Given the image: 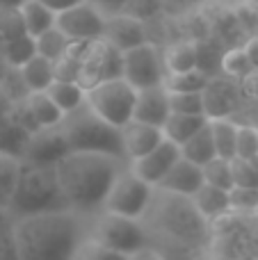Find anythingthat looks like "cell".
<instances>
[{
  "label": "cell",
  "instance_id": "obj_1",
  "mask_svg": "<svg viewBox=\"0 0 258 260\" xmlns=\"http://www.w3.org/2000/svg\"><path fill=\"white\" fill-rule=\"evenodd\" d=\"M123 167H128V162L103 153L69 151L59 157L53 171L67 210L80 217L101 212L105 197Z\"/></svg>",
  "mask_w": 258,
  "mask_h": 260
},
{
  "label": "cell",
  "instance_id": "obj_2",
  "mask_svg": "<svg viewBox=\"0 0 258 260\" xmlns=\"http://www.w3.org/2000/svg\"><path fill=\"white\" fill-rule=\"evenodd\" d=\"M87 235V224L71 210H48L16 217L12 247L16 260H73Z\"/></svg>",
  "mask_w": 258,
  "mask_h": 260
},
{
  "label": "cell",
  "instance_id": "obj_3",
  "mask_svg": "<svg viewBox=\"0 0 258 260\" xmlns=\"http://www.w3.org/2000/svg\"><path fill=\"white\" fill-rule=\"evenodd\" d=\"M142 224L149 231V240L158 238L163 242L192 249L204 240L208 221L201 219L190 199L155 189L153 201L142 217Z\"/></svg>",
  "mask_w": 258,
  "mask_h": 260
},
{
  "label": "cell",
  "instance_id": "obj_4",
  "mask_svg": "<svg viewBox=\"0 0 258 260\" xmlns=\"http://www.w3.org/2000/svg\"><path fill=\"white\" fill-rule=\"evenodd\" d=\"M59 133H62L64 142H67L69 151L76 153H103V155H112L126 162L121 146V133L117 128L108 126L103 119H99L87 103L78 108L76 112L67 114L59 123Z\"/></svg>",
  "mask_w": 258,
  "mask_h": 260
},
{
  "label": "cell",
  "instance_id": "obj_5",
  "mask_svg": "<svg viewBox=\"0 0 258 260\" xmlns=\"http://www.w3.org/2000/svg\"><path fill=\"white\" fill-rule=\"evenodd\" d=\"M9 210L16 212V217L37 215V212L48 210H67L57 187V180H55L53 167L23 165L21 180H18V187Z\"/></svg>",
  "mask_w": 258,
  "mask_h": 260
},
{
  "label": "cell",
  "instance_id": "obj_6",
  "mask_svg": "<svg viewBox=\"0 0 258 260\" xmlns=\"http://www.w3.org/2000/svg\"><path fill=\"white\" fill-rule=\"evenodd\" d=\"M87 240L101 244L105 249H112L123 256H133L135 251L149 247V231L140 219L121 217L114 212H96L91 224H87Z\"/></svg>",
  "mask_w": 258,
  "mask_h": 260
},
{
  "label": "cell",
  "instance_id": "obj_7",
  "mask_svg": "<svg viewBox=\"0 0 258 260\" xmlns=\"http://www.w3.org/2000/svg\"><path fill=\"white\" fill-rule=\"evenodd\" d=\"M137 91L123 78H110L85 91V103L108 126L121 130L133 121Z\"/></svg>",
  "mask_w": 258,
  "mask_h": 260
},
{
  "label": "cell",
  "instance_id": "obj_8",
  "mask_svg": "<svg viewBox=\"0 0 258 260\" xmlns=\"http://www.w3.org/2000/svg\"><path fill=\"white\" fill-rule=\"evenodd\" d=\"M153 194H155V187L146 185L128 167H123L119 171V176L114 178L108 197H105L103 210L142 221V217L146 215L151 201H153Z\"/></svg>",
  "mask_w": 258,
  "mask_h": 260
},
{
  "label": "cell",
  "instance_id": "obj_9",
  "mask_svg": "<svg viewBox=\"0 0 258 260\" xmlns=\"http://www.w3.org/2000/svg\"><path fill=\"white\" fill-rule=\"evenodd\" d=\"M165 64L160 55L158 44H140L135 48L121 53V78L135 91L151 89V87H163L165 82Z\"/></svg>",
  "mask_w": 258,
  "mask_h": 260
},
{
  "label": "cell",
  "instance_id": "obj_10",
  "mask_svg": "<svg viewBox=\"0 0 258 260\" xmlns=\"http://www.w3.org/2000/svg\"><path fill=\"white\" fill-rule=\"evenodd\" d=\"M105 14L99 5L91 0L80 3L76 7L67 9V12L55 16V27L67 37L69 41L76 44H94V41L103 39L105 32Z\"/></svg>",
  "mask_w": 258,
  "mask_h": 260
},
{
  "label": "cell",
  "instance_id": "obj_11",
  "mask_svg": "<svg viewBox=\"0 0 258 260\" xmlns=\"http://www.w3.org/2000/svg\"><path fill=\"white\" fill-rule=\"evenodd\" d=\"M110 78H121V53L105 41H94L82 59L78 85L87 91L89 87L110 80Z\"/></svg>",
  "mask_w": 258,
  "mask_h": 260
},
{
  "label": "cell",
  "instance_id": "obj_12",
  "mask_svg": "<svg viewBox=\"0 0 258 260\" xmlns=\"http://www.w3.org/2000/svg\"><path fill=\"white\" fill-rule=\"evenodd\" d=\"M178 157H181L178 144L169 142V139L165 137L163 142H160L151 153H146L144 157L128 162V169H131L140 180H144L146 185L155 187V185L165 178V174L174 167V162H176Z\"/></svg>",
  "mask_w": 258,
  "mask_h": 260
},
{
  "label": "cell",
  "instance_id": "obj_13",
  "mask_svg": "<svg viewBox=\"0 0 258 260\" xmlns=\"http://www.w3.org/2000/svg\"><path fill=\"white\" fill-rule=\"evenodd\" d=\"M101 41H105V44L112 46L119 53H126V50L149 41V37H146V23H142L140 18L131 16L126 12H119L114 16L105 18V32Z\"/></svg>",
  "mask_w": 258,
  "mask_h": 260
},
{
  "label": "cell",
  "instance_id": "obj_14",
  "mask_svg": "<svg viewBox=\"0 0 258 260\" xmlns=\"http://www.w3.org/2000/svg\"><path fill=\"white\" fill-rule=\"evenodd\" d=\"M69 153L67 142H64L59 128H48V130H37L30 135L27 142V155L23 165L30 167H55L59 157Z\"/></svg>",
  "mask_w": 258,
  "mask_h": 260
},
{
  "label": "cell",
  "instance_id": "obj_15",
  "mask_svg": "<svg viewBox=\"0 0 258 260\" xmlns=\"http://www.w3.org/2000/svg\"><path fill=\"white\" fill-rule=\"evenodd\" d=\"M201 185H204V174H201V167L187 162L185 157H178V160L174 162L172 169L165 174V178L155 185V189L167 192V194H176V197L192 199Z\"/></svg>",
  "mask_w": 258,
  "mask_h": 260
},
{
  "label": "cell",
  "instance_id": "obj_16",
  "mask_svg": "<svg viewBox=\"0 0 258 260\" xmlns=\"http://www.w3.org/2000/svg\"><path fill=\"white\" fill-rule=\"evenodd\" d=\"M119 133H121V146H123V157H126V162L144 157L146 153H151L165 139L163 128H155V126L140 123V121H131L128 126H123L119 130Z\"/></svg>",
  "mask_w": 258,
  "mask_h": 260
},
{
  "label": "cell",
  "instance_id": "obj_17",
  "mask_svg": "<svg viewBox=\"0 0 258 260\" xmlns=\"http://www.w3.org/2000/svg\"><path fill=\"white\" fill-rule=\"evenodd\" d=\"M167 117H169V99L165 87H151V89L137 91L135 108H133V121L163 128Z\"/></svg>",
  "mask_w": 258,
  "mask_h": 260
},
{
  "label": "cell",
  "instance_id": "obj_18",
  "mask_svg": "<svg viewBox=\"0 0 258 260\" xmlns=\"http://www.w3.org/2000/svg\"><path fill=\"white\" fill-rule=\"evenodd\" d=\"M165 73H185L199 69V46L190 39H174L160 48Z\"/></svg>",
  "mask_w": 258,
  "mask_h": 260
},
{
  "label": "cell",
  "instance_id": "obj_19",
  "mask_svg": "<svg viewBox=\"0 0 258 260\" xmlns=\"http://www.w3.org/2000/svg\"><path fill=\"white\" fill-rule=\"evenodd\" d=\"M23 108H25L35 130L57 128L64 119V114L59 112L57 105L48 99L46 91H27L25 99H23Z\"/></svg>",
  "mask_w": 258,
  "mask_h": 260
},
{
  "label": "cell",
  "instance_id": "obj_20",
  "mask_svg": "<svg viewBox=\"0 0 258 260\" xmlns=\"http://www.w3.org/2000/svg\"><path fill=\"white\" fill-rule=\"evenodd\" d=\"M190 201L204 221H217L219 217L231 212V203H229L227 189L213 187V185H206V183L197 189V194L190 199Z\"/></svg>",
  "mask_w": 258,
  "mask_h": 260
},
{
  "label": "cell",
  "instance_id": "obj_21",
  "mask_svg": "<svg viewBox=\"0 0 258 260\" xmlns=\"http://www.w3.org/2000/svg\"><path fill=\"white\" fill-rule=\"evenodd\" d=\"M16 9L23 27H25V35L32 37V39H37L39 35L55 27V14L48 7H44L39 0H21L16 5Z\"/></svg>",
  "mask_w": 258,
  "mask_h": 260
},
{
  "label": "cell",
  "instance_id": "obj_22",
  "mask_svg": "<svg viewBox=\"0 0 258 260\" xmlns=\"http://www.w3.org/2000/svg\"><path fill=\"white\" fill-rule=\"evenodd\" d=\"M18 71V78H21L25 91H46L50 85L55 82L53 76V62H48L41 55H35L30 57Z\"/></svg>",
  "mask_w": 258,
  "mask_h": 260
},
{
  "label": "cell",
  "instance_id": "obj_23",
  "mask_svg": "<svg viewBox=\"0 0 258 260\" xmlns=\"http://www.w3.org/2000/svg\"><path fill=\"white\" fill-rule=\"evenodd\" d=\"M21 157L0 151V210H9V206H12V199L16 194L18 180H21Z\"/></svg>",
  "mask_w": 258,
  "mask_h": 260
},
{
  "label": "cell",
  "instance_id": "obj_24",
  "mask_svg": "<svg viewBox=\"0 0 258 260\" xmlns=\"http://www.w3.org/2000/svg\"><path fill=\"white\" fill-rule=\"evenodd\" d=\"M208 130L213 137V146L217 157L224 160H233L236 157V135H238V123L231 117L224 119H208Z\"/></svg>",
  "mask_w": 258,
  "mask_h": 260
},
{
  "label": "cell",
  "instance_id": "obj_25",
  "mask_svg": "<svg viewBox=\"0 0 258 260\" xmlns=\"http://www.w3.org/2000/svg\"><path fill=\"white\" fill-rule=\"evenodd\" d=\"M206 123H208V119L197 117V114H169L165 126H163V133L169 142L181 146V144H185L192 135L199 133Z\"/></svg>",
  "mask_w": 258,
  "mask_h": 260
},
{
  "label": "cell",
  "instance_id": "obj_26",
  "mask_svg": "<svg viewBox=\"0 0 258 260\" xmlns=\"http://www.w3.org/2000/svg\"><path fill=\"white\" fill-rule=\"evenodd\" d=\"M48 99L57 105V110L67 117V114L76 112L78 108L85 105V89H82L78 82H57L55 80L53 85L46 89Z\"/></svg>",
  "mask_w": 258,
  "mask_h": 260
},
{
  "label": "cell",
  "instance_id": "obj_27",
  "mask_svg": "<svg viewBox=\"0 0 258 260\" xmlns=\"http://www.w3.org/2000/svg\"><path fill=\"white\" fill-rule=\"evenodd\" d=\"M181 157H185L187 162L197 167H204L206 162H210L213 157H217L215 153V146H213V137H210V130H208V123L199 130L197 135H192L185 144H181Z\"/></svg>",
  "mask_w": 258,
  "mask_h": 260
},
{
  "label": "cell",
  "instance_id": "obj_28",
  "mask_svg": "<svg viewBox=\"0 0 258 260\" xmlns=\"http://www.w3.org/2000/svg\"><path fill=\"white\" fill-rule=\"evenodd\" d=\"M208 85L210 78L199 69L185 73H167L163 82V87L167 91H172V94H201Z\"/></svg>",
  "mask_w": 258,
  "mask_h": 260
},
{
  "label": "cell",
  "instance_id": "obj_29",
  "mask_svg": "<svg viewBox=\"0 0 258 260\" xmlns=\"http://www.w3.org/2000/svg\"><path fill=\"white\" fill-rule=\"evenodd\" d=\"M35 55H37L35 39L27 35L0 44V59L7 64V69H21L23 64H25L30 57H35Z\"/></svg>",
  "mask_w": 258,
  "mask_h": 260
},
{
  "label": "cell",
  "instance_id": "obj_30",
  "mask_svg": "<svg viewBox=\"0 0 258 260\" xmlns=\"http://www.w3.org/2000/svg\"><path fill=\"white\" fill-rule=\"evenodd\" d=\"M69 46H71V41H69L57 27H50L48 32H44V35H39L35 39L37 55L46 57L48 62H57L62 55H67Z\"/></svg>",
  "mask_w": 258,
  "mask_h": 260
},
{
  "label": "cell",
  "instance_id": "obj_31",
  "mask_svg": "<svg viewBox=\"0 0 258 260\" xmlns=\"http://www.w3.org/2000/svg\"><path fill=\"white\" fill-rule=\"evenodd\" d=\"M251 69L254 67H251V62H249V57H247V53H245L242 46H233V48H229V50L222 53L219 71H222L227 78H231V80L240 82Z\"/></svg>",
  "mask_w": 258,
  "mask_h": 260
},
{
  "label": "cell",
  "instance_id": "obj_32",
  "mask_svg": "<svg viewBox=\"0 0 258 260\" xmlns=\"http://www.w3.org/2000/svg\"><path fill=\"white\" fill-rule=\"evenodd\" d=\"M201 174H204V183L213 185L219 189H231L233 187V176H231V160H224V157H213L210 162H206L201 167Z\"/></svg>",
  "mask_w": 258,
  "mask_h": 260
},
{
  "label": "cell",
  "instance_id": "obj_33",
  "mask_svg": "<svg viewBox=\"0 0 258 260\" xmlns=\"http://www.w3.org/2000/svg\"><path fill=\"white\" fill-rule=\"evenodd\" d=\"M167 99H169V114H197V117H206L204 91L201 94H172V91H167Z\"/></svg>",
  "mask_w": 258,
  "mask_h": 260
},
{
  "label": "cell",
  "instance_id": "obj_34",
  "mask_svg": "<svg viewBox=\"0 0 258 260\" xmlns=\"http://www.w3.org/2000/svg\"><path fill=\"white\" fill-rule=\"evenodd\" d=\"M236 157H240V160H254V157H258V128L256 126L238 123Z\"/></svg>",
  "mask_w": 258,
  "mask_h": 260
},
{
  "label": "cell",
  "instance_id": "obj_35",
  "mask_svg": "<svg viewBox=\"0 0 258 260\" xmlns=\"http://www.w3.org/2000/svg\"><path fill=\"white\" fill-rule=\"evenodd\" d=\"M233 187H258V157L254 160H231Z\"/></svg>",
  "mask_w": 258,
  "mask_h": 260
},
{
  "label": "cell",
  "instance_id": "obj_36",
  "mask_svg": "<svg viewBox=\"0 0 258 260\" xmlns=\"http://www.w3.org/2000/svg\"><path fill=\"white\" fill-rule=\"evenodd\" d=\"M231 212H258V187H231L229 189Z\"/></svg>",
  "mask_w": 258,
  "mask_h": 260
},
{
  "label": "cell",
  "instance_id": "obj_37",
  "mask_svg": "<svg viewBox=\"0 0 258 260\" xmlns=\"http://www.w3.org/2000/svg\"><path fill=\"white\" fill-rule=\"evenodd\" d=\"M73 260H128V256L112 251V249H105V247H101V244L85 238L80 242V247L76 249Z\"/></svg>",
  "mask_w": 258,
  "mask_h": 260
},
{
  "label": "cell",
  "instance_id": "obj_38",
  "mask_svg": "<svg viewBox=\"0 0 258 260\" xmlns=\"http://www.w3.org/2000/svg\"><path fill=\"white\" fill-rule=\"evenodd\" d=\"M23 35H25V27H23V23H21L18 9L16 7L3 9V14H0V44L18 39V37H23Z\"/></svg>",
  "mask_w": 258,
  "mask_h": 260
},
{
  "label": "cell",
  "instance_id": "obj_39",
  "mask_svg": "<svg viewBox=\"0 0 258 260\" xmlns=\"http://www.w3.org/2000/svg\"><path fill=\"white\" fill-rule=\"evenodd\" d=\"M238 87H240L245 99H249L251 103H258V69H251V71L238 82Z\"/></svg>",
  "mask_w": 258,
  "mask_h": 260
},
{
  "label": "cell",
  "instance_id": "obj_40",
  "mask_svg": "<svg viewBox=\"0 0 258 260\" xmlns=\"http://www.w3.org/2000/svg\"><path fill=\"white\" fill-rule=\"evenodd\" d=\"M44 7H48L50 12L57 16V14H62V12H67V9H71V7H76V5H80V3H87V0H39Z\"/></svg>",
  "mask_w": 258,
  "mask_h": 260
},
{
  "label": "cell",
  "instance_id": "obj_41",
  "mask_svg": "<svg viewBox=\"0 0 258 260\" xmlns=\"http://www.w3.org/2000/svg\"><path fill=\"white\" fill-rule=\"evenodd\" d=\"M242 48H245L247 57H249L251 67L258 69V32H254V35L247 37V41L242 44Z\"/></svg>",
  "mask_w": 258,
  "mask_h": 260
},
{
  "label": "cell",
  "instance_id": "obj_42",
  "mask_svg": "<svg viewBox=\"0 0 258 260\" xmlns=\"http://www.w3.org/2000/svg\"><path fill=\"white\" fill-rule=\"evenodd\" d=\"M128 260H165V258H163V253L155 251L153 247H144V249H140V251H135L133 256H128Z\"/></svg>",
  "mask_w": 258,
  "mask_h": 260
}]
</instances>
